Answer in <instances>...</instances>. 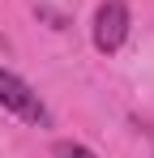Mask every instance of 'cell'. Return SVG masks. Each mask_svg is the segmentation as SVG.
<instances>
[{
    "label": "cell",
    "mask_w": 154,
    "mask_h": 158,
    "mask_svg": "<svg viewBox=\"0 0 154 158\" xmlns=\"http://www.w3.org/2000/svg\"><path fill=\"white\" fill-rule=\"evenodd\" d=\"M0 107H4L9 115L26 120V124H43V120H47V107L34 94V85L22 81L17 73H9V69H0Z\"/></svg>",
    "instance_id": "obj_1"
},
{
    "label": "cell",
    "mask_w": 154,
    "mask_h": 158,
    "mask_svg": "<svg viewBox=\"0 0 154 158\" xmlns=\"http://www.w3.org/2000/svg\"><path fill=\"white\" fill-rule=\"evenodd\" d=\"M128 26H133V17H128V4L124 0H103L99 13H94V47L103 56L120 52L128 39Z\"/></svg>",
    "instance_id": "obj_2"
},
{
    "label": "cell",
    "mask_w": 154,
    "mask_h": 158,
    "mask_svg": "<svg viewBox=\"0 0 154 158\" xmlns=\"http://www.w3.org/2000/svg\"><path fill=\"white\" fill-rule=\"evenodd\" d=\"M51 158H99V154H94L90 145H81V141H56Z\"/></svg>",
    "instance_id": "obj_3"
}]
</instances>
